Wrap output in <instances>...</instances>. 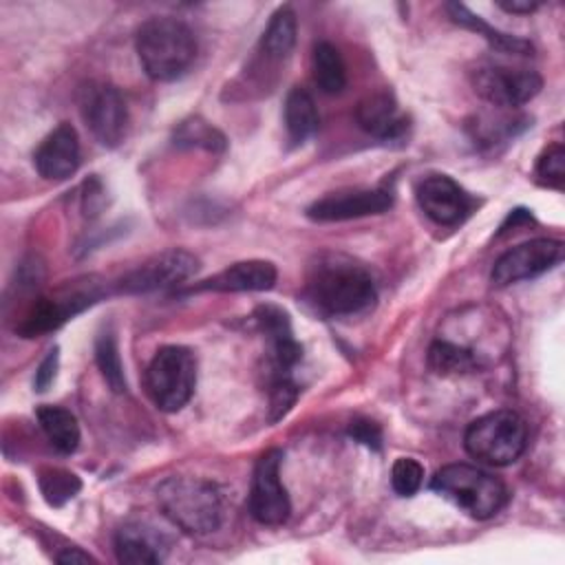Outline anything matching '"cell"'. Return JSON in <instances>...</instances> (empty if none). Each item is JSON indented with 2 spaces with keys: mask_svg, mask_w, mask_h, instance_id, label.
<instances>
[{
  "mask_svg": "<svg viewBox=\"0 0 565 565\" xmlns=\"http://www.w3.org/2000/svg\"><path fill=\"white\" fill-rule=\"evenodd\" d=\"M38 422L40 428L44 430L46 439L51 441V446L62 452V455H71L77 450L79 446V426L77 419L71 411L62 408V406H53V404H42L38 411Z\"/></svg>",
  "mask_w": 565,
  "mask_h": 565,
  "instance_id": "44dd1931",
  "label": "cell"
},
{
  "mask_svg": "<svg viewBox=\"0 0 565 565\" xmlns=\"http://www.w3.org/2000/svg\"><path fill=\"white\" fill-rule=\"evenodd\" d=\"M446 11L448 15L452 18V22L475 31L477 35H483L488 40V44L494 49V51H501V53H508V55H530L532 53V44L523 38H516V35H508L503 31H497L492 29L488 22H483L479 15H475L466 4L461 2H448L446 4Z\"/></svg>",
  "mask_w": 565,
  "mask_h": 565,
  "instance_id": "ffe728a7",
  "label": "cell"
},
{
  "mask_svg": "<svg viewBox=\"0 0 565 565\" xmlns=\"http://www.w3.org/2000/svg\"><path fill=\"white\" fill-rule=\"evenodd\" d=\"M349 435L358 444H362V446H366L371 450H380L382 448V430H380V426L373 419H364V417L353 419L351 426H349Z\"/></svg>",
  "mask_w": 565,
  "mask_h": 565,
  "instance_id": "1f68e13d",
  "label": "cell"
},
{
  "mask_svg": "<svg viewBox=\"0 0 565 565\" xmlns=\"http://www.w3.org/2000/svg\"><path fill=\"white\" fill-rule=\"evenodd\" d=\"M199 269V258L185 249H166L150 256L117 282L124 294H150L183 285Z\"/></svg>",
  "mask_w": 565,
  "mask_h": 565,
  "instance_id": "8fae6325",
  "label": "cell"
},
{
  "mask_svg": "<svg viewBox=\"0 0 565 565\" xmlns=\"http://www.w3.org/2000/svg\"><path fill=\"white\" fill-rule=\"evenodd\" d=\"M298 397V384L289 373H271L269 382V422L282 419Z\"/></svg>",
  "mask_w": 565,
  "mask_h": 565,
  "instance_id": "f1b7e54d",
  "label": "cell"
},
{
  "mask_svg": "<svg viewBox=\"0 0 565 565\" xmlns=\"http://www.w3.org/2000/svg\"><path fill=\"white\" fill-rule=\"evenodd\" d=\"M472 86L479 97L499 108H516L534 99L543 88L536 71L505 64H481L472 71Z\"/></svg>",
  "mask_w": 565,
  "mask_h": 565,
  "instance_id": "9c48e42d",
  "label": "cell"
},
{
  "mask_svg": "<svg viewBox=\"0 0 565 565\" xmlns=\"http://www.w3.org/2000/svg\"><path fill=\"white\" fill-rule=\"evenodd\" d=\"M38 483H40V492H42L44 501L53 508H62L66 501H71L82 490L79 477L64 468L40 470Z\"/></svg>",
  "mask_w": 565,
  "mask_h": 565,
  "instance_id": "4316f807",
  "label": "cell"
},
{
  "mask_svg": "<svg viewBox=\"0 0 565 565\" xmlns=\"http://www.w3.org/2000/svg\"><path fill=\"white\" fill-rule=\"evenodd\" d=\"M307 296L324 316H355L373 307L377 289L373 276L362 265L342 256H327L313 265Z\"/></svg>",
  "mask_w": 565,
  "mask_h": 565,
  "instance_id": "6da1fadb",
  "label": "cell"
},
{
  "mask_svg": "<svg viewBox=\"0 0 565 565\" xmlns=\"http://www.w3.org/2000/svg\"><path fill=\"white\" fill-rule=\"evenodd\" d=\"M499 7L508 13H532L539 9V2L534 0H510V2H499Z\"/></svg>",
  "mask_w": 565,
  "mask_h": 565,
  "instance_id": "836d02e7",
  "label": "cell"
},
{
  "mask_svg": "<svg viewBox=\"0 0 565 565\" xmlns=\"http://www.w3.org/2000/svg\"><path fill=\"white\" fill-rule=\"evenodd\" d=\"M33 166L49 181H64L79 168V139L71 124L55 126L35 148Z\"/></svg>",
  "mask_w": 565,
  "mask_h": 565,
  "instance_id": "9a60e30c",
  "label": "cell"
},
{
  "mask_svg": "<svg viewBox=\"0 0 565 565\" xmlns=\"http://www.w3.org/2000/svg\"><path fill=\"white\" fill-rule=\"evenodd\" d=\"M393 205V194L386 188H349L329 192L322 199H316L307 207L311 221L331 223V221H351L369 214H382Z\"/></svg>",
  "mask_w": 565,
  "mask_h": 565,
  "instance_id": "5bb4252c",
  "label": "cell"
},
{
  "mask_svg": "<svg viewBox=\"0 0 565 565\" xmlns=\"http://www.w3.org/2000/svg\"><path fill=\"white\" fill-rule=\"evenodd\" d=\"M417 203L422 212L437 225H459L466 221L477 201L452 177L428 174L417 183Z\"/></svg>",
  "mask_w": 565,
  "mask_h": 565,
  "instance_id": "4fadbf2b",
  "label": "cell"
},
{
  "mask_svg": "<svg viewBox=\"0 0 565 565\" xmlns=\"http://www.w3.org/2000/svg\"><path fill=\"white\" fill-rule=\"evenodd\" d=\"M172 143L177 148H201L207 152H223L227 146V139L210 121L201 117H188L174 128Z\"/></svg>",
  "mask_w": 565,
  "mask_h": 565,
  "instance_id": "484cf974",
  "label": "cell"
},
{
  "mask_svg": "<svg viewBox=\"0 0 565 565\" xmlns=\"http://www.w3.org/2000/svg\"><path fill=\"white\" fill-rule=\"evenodd\" d=\"M296 44V13L291 7H280L269 18L263 35H260V51L269 60H282L291 53Z\"/></svg>",
  "mask_w": 565,
  "mask_h": 565,
  "instance_id": "cb8c5ba5",
  "label": "cell"
},
{
  "mask_svg": "<svg viewBox=\"0 0 565 565\" xmlns=\"http://www.w3.org/2000/svg\"><path fill=\"white\" fill-rule=\"evenodd\" d=\"M355 119L364 132L377 139H397L408 128V119L399 110L395 97L384 90L366 95L358 104Z\"/></svg>",
  "mask_w": 565,
  "mask_h": 565,
  "instance_id": "d6986e66",
  "label": "cell"
},
{
  "mask_svg": "<svg viewBox=\"0 0 565 565\" xmlns=\"http://www.w3.org/2000/svg\"><path fill=\"white\" fill-rule=\"evenodd\" d=\"M527 446L525 419L508 408L486 413L468 424L463 433L466 452L488 466L514 463Z\"/></svg>",
  "mask_w": 565,
  "mask_h": 565,
  "instance_id": "5b68a950",
  "label": "cell"
},
{
  "mask_svg": "<svg viewBox=\"0 0 565 565\" xmlns=\"http://www.w3.org/2000/svg\"><path fill=\"white\" fill-rule=\"evenodd\" d=\"M563 258V243L554 238H534L508 249L497 258L490 271L494 287H510L514 282L541 276Z\"/></svg>",
  "mask_w": 565,
  "mask_h": 565,
  "instance_id": "7c38bea8",
  "label": "cell"
},
{
  "mask_svg": "<svg viewBox=\"0 0 565 565\" xmlns=\"http://www.w3.org/2000/svg\"><path fill=\"white\" fill-rule=\"evenodd\" d=\"M276 282V267L269 260H241L218 274L192 285L185 294L192 291H267Z\"/></svg>",
  "mask_w": 565,
  "mask_h": 565,
  "instance_id": "e0dca14e",
  "label": "cell"
},
{
  "mask_svg": "<svg viewBox=\"0 0 565 565\" xmlns=\"http://www.w3.org/2000/svg\"><path fill=\"white\" fill-rule=\"evenodd\" d=\"M254 318L271 347V373H291V369L302 358V347L294 338L287 311L274 305H260Z\"/></svg>",
  "mask_w": 565,
  "mask_h": 565,
  "instance_id": "2e32d148",
  "label": "cell"
},
{
  "mask_svg": "<svg viewBox=\"0 0 565 565\" xmlns=\"http://www.w3.org/2000/svg\"><path fill=\"white\" fill-rule=\"evenodd\" d=\"M428 366L437 375H452V373H468L479 366V358L472 349L450 342V340H435L428 349Z\"/></svg>",
  "mask_w": 565,
  "mask_h": 565,
  "instance_id": "d4e9b609",
  "label": "cell"
},
{
  "mask_svg": "<svg viewBox=\"0 0 565 565\" xmlns=\"http://www.w3.org/2000/svg\"><path fill=\"white\" fill-rule=\"evenodd\" d=\"M430 488L479 521L499 514L508 501V490L494 475L468 463L439 468L430 479Z\"/></svg>",
  "mask_w": 565,
  "mask_h": 565,
  "instance_id": "277c9868",
  "label": "cell"
},
{
  "mask_svg": "<svg viewBox=\"0 0 565 565\" xmlns=\"http://www.w3.org/2000/svg\"><path fill=\"white\" fill-rule=\"evenodd\" d=\"M282 450H265L252 475L249 488V514L263 525H282L291 512V503L285 486L280 483Z\"/></svg>",
  "mask_w": 565,
  "mask_h": 565,
  "instance_id": "30bf717a",
  "label": "cell"
},
{
  "mask_svg": "<svg viewBox=\"0 0 565 565\" xmlns=\"http://www.w3.org/2000/svg\"><path fill=\"white\" fill-rule=\"evenodd\" d=\"M196 386V358L188 347H161L146 369V391L159 411H181Z\"/></svg>",
  "mask_w": 565,
  "mask_h": 565,
  "instance_id": "8992f818",
  "label": "cell"
},
{
  "mask_svg": "<svg viewBox=\"0 0 565 565\" xmlns=\"http://www.w3.org/2000/svg\"><path fill=\"white\" fill-rule=\"evenodd\" d=\"M135 49L141 68L157 82L179 79L196 57L194 33L185 22L170 15L146 20L135 35Z\"/></svg>",
  "mask_w": 565,
  "mask_h": 565,
  "instance_id": "7a4b0ae2",
  "label": "cell"
},
{
  "mask_svg": "<svg viewBox=\"0 0 565 565\" xmlns=\"http://www.w3.org/2000/svg\"><path fill=\"white\" fill-rule=\"evenodd\" d=\"M77 102L82 119L102 146L115 148L124 141L128 108L117 86L106 82H88L79 88Z\"/></svg>",
  "mask_w": 565,
  "mask_h": 565,
  "instance_id": "ba28073f",
  "label": "cell"
},
{
  "mask_svg": "<svg viewBox=\"0 0 565 565\" xmlns=\"http://www.w3.org/2000/svg\"><path fill=\"white\" fill-rule=\"evenodd\" d=\"M163 514L183 532L203 536L218 530L223 499L214 483L196 477H168L157 486Z\"/></svg>",
  "mask_w": 565,
  "mask_h": 565,
  "instance_id": "3957f363",
  "label": "cell"
},
{
  "mask_svg": "<svg viewBox=\"0 0 565 565\" xmlns=\"http://www.w3.org/2000/svg\"><path fill=\"white\" fill-rule=\"evenodd\" d=\"M102 294H104L102 287L93 280L60 287L53 296H42L29 307L26 316L18 327V333L24 338H35V335L55 331L68 318L77 316L79 311L97 302Z\"/></svg>",
  "mask_w": 565,
  "mask_h": 565,
  "instance_id": "52a82bcc",
  "label": "cell"
},
{
  "mask_svg": "<svg viewBox=\"0 0 565 565\" xmlns=\"http://www.w3.org/2000/svg\"><path fill=\"white\" fill-rule=\"evenodd\" d=\"M536 179L547 188H563L565 179V150L561 143H552L536 161Z\"/></svg>",
  "mask_w": 565,
  "mask_h": 565,
  "instance_id": "4dcf8cb0",
  "label": "cell"
},
{
  "mask_svg": "<svg viewBox=\"0 0 565 565\" xmlns=\"http://www.w3.org/2000/svg\"><path fill=\"white\" fill-rule=\"evenodd\" d=\"M285 128L291 143H305L318 130V108L313 97L296 86L285 97Z\"/></svg>",
  "mask_w": 565,
  "mask_h": 565,
  "instance_id": "7402d4cb",
  "label": "cell"
},
{
  "mask_svg": "<svg viewBox=\"0 0 565 565\" xmlns=\"http://www.w3.org/2000/svg\"><path fill=\"white\" fill-rule=\"evenodd\" d=\"M55 558L60 563H90V561H95L90 554L82 552L79 547H64V552H60Z\"/></svg>",
  "mask_w": 565,
  "mask_h": 565,
  "instance_id": "e575fe53",
  "label": "cell"
},
{
  "mask_svg": "<svg viewBox=\"0 0 565 565\" xmlns=\"http://www.w3.org/2000/svg\"><path fill=\"white\" fill-rule=\"evenodd\" d=\"M424 481V466L413 457L395 459L391 468V486L399 497H413Z\"/></svg>",
  "mask_w": 565,
  "mask_h": 565,
  "instance_id": "f546056e",
  "label": "cell"
},
{
  "mask_svg": "<svg viewBox=\"0 0 565 565\" xmlns=\"http://www.w3.org/2000/svg\"><path fill=\"white\" fill-rule=\"evenodd\" d=\"M57 364H60V349L53 347V349L46 353V358L40 362L38 371H35V377H33L35 391L42 393V391H46V388L53 384V380H55V375H57Z\"/></svg>",
  "mask_w": 565,
  "mask_h": 565,
  "instance_id": "d6a6232c",
  "label": "cell"
},
{
  "mask_svg": "<svg viewBox=\"0 0 565 565\" xmlns=\"http://www.w3.org/2000/svg\"><path fill=\"white\" fill-rule=\"evenodd\" d=\"M313 82L327 95H338L347 86V66L340 51L331 42H318L311 55Z\"/></svg>",
  "mask_w": 565,
  "mask_h": 565,
  "instance_id": "603a6c76",
  "label": "cell"
},
{
  "mask_svg": "<svg viewBox=\"0 0 565 565\" xmlns=\"http://www.w3.org/2000/svg\"><path fill=\"white\" fill-rule=\"evenodd\" d=\"M168 543L152 525L132 521L117 530L115 554L119 563L128 565H157L166 558Z\"/></svg>",
  "mask_w": 565,
  "mask_h": 565,
  "instance_id": "ac0fdd59",
  "label": "cell"
},
{
  "mask_svg": "<svg viewBox=\"0 0 565 565\" xmlns=\"http://www.w3.org/2000/svg\"><path fill=\"white\" fill-rule=\"evenodd\" d=\"M95 362L106 380V384L115 391V393H124L126 391V377H124V366H121V358H119V349H117V340L115 333L110 329L102 331L95 340Z\"/></svg>",
  "mask_w": 565,
  "mask_h": 565,
  "instance_id": "83f0119b",
  "label": "cell"
}]
</instances>
